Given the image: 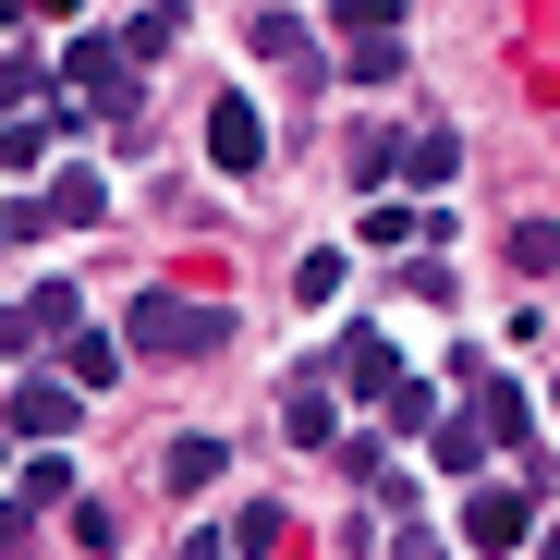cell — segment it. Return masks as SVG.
<instances>
[{
  "label": "cell",
  "instance_id": "obj_1",
  "mask_svg": "<svg viewBox=\"0 0 560 560\" xmlns=\"http://www.w3.org/2000/svg\"><path fill=\"white\" fill-rule=\"evenodd\" d=\"M135 73H147V61H135L122 37H98V25H85V37L49 61V85H61V110H73V122H122V110H135Z\"/></svg>",
  "mask_w": 560,
  "mask_h": 560
},
{
  "label": "cell",
  "instance_id": "obj_2",
  "mask_svg": "<svg viewBox=\"0 0 560 560\" xmlns=\"http://www.w3.org/2000/svg\"><path fill=\"white\" fill-rule=\"evenodd\" d=\"M220 341H232V317H220V305H183V293H135V305H122V353L196 365V353H220Z\"/></svg>",
  "mask_w": 560,
  "mask_h": 560
},
{
  "label": "cell",
  "instance_id": "obj_3",
  "mask_svg": "<svg viewBox=\"0 0 560 560\" xmlns=\"http://www.w3.org/2000/svg\"><path fill=\"white\" fill-rule=\"evenodd\" d=\"M0 427H13V439H73L85 427V390L73 378H25V390H0Z\"/></svg>",
  "mask_w": 560,
  "mask_h": 560
},
{
  "label": "cell",
  "instance_id": "obj_4",
  "mask_svg": "<svg viewBox=\"0 0 560 560\" xmlns=\"http://www.w3.org/2000/svg\"><path fill=\"white\" fill-rule=\"evenodd\" d=\"M208 159L244 183V171H268V122H256V98H244V85H220V98H208Z\"/></svg>",
  "mask_w": 560,
  "mask_h": 560
},
{
  "label": "cell",
  "instance_id": "obj_5",
  "mask_svg": "<svg viewBox=\"0 0 560 560\" xmlns=\"http://www.w3.org/2000/svg\"><path fill=\"white\" fill-rule=\"evenodd\" d=\"M280 439H293V451H341V402H329V378H293V390H280Z\"/></svg>",
  "mask_w": 560,
  "mask_h": 560
},
{
  "label": "cell",
  "instance_id": "obj_6",
  "mask_svg": "<svg viewBox=\"0 0 560 560\" xmlns=\"http://www.w3.org/2000/svg\"><path fill=\"white\" fill-rule=\"evenodd\" d=\"M524 524H536V512H524V488H476V500H463V548H476V560H500Z\"/></svg>",
  "mask_w": 560,
  "mask_h": 560
},
{
  "label": "cell",
  "instance_id": "obj_7",
  "mask_svg": "<svg viewBox=\"0 0 560 560\" xmlns=\"http://www.w3.org/2000/svg\"><path fill=\"white\" fill-rule=\"evenodd\" d=\"M220 463H232L220 439H159V488H171V500H208V488H220Z\"/></svg>",
  "mask_w": 560,
  "mask_h": 560
},
{
  "label": "cell",
  "instance_id": "obj_8",
  "mask_svg": "<svg viewBox=\"0 0 560 560\" xmlns=\"http://www.w3.org/2000/svg\"><path fill=\"white\" fill-rule=\"evenodd\" d=\"M49 220H61V232H98V220H110V183H98V171H61V183H49Z\"/></svg>",
  "mask_w": 560,
  "mask_h": 560
},
{
  "label": "cell",
  "instance_id": "obj_9",
  "mask_svg": "<svg viewBox=\"0 0 560 560\" xmlns=\"http://www.w3.org/2000/svg\"><path fill=\"white\" fill-rule=\"evenodd\" d=\"M61 378H73V390H110V378H122V341H98V329H61Z\"/></svg>",
  "mask_w": 560,
  "mask_h": 560
},
{
  "label": "cell",
  "instance_id": "obj_10",
  "mask_svg": "<svg viewBox=\"0 0 560 560\" xmlns=\"http://www.w3.org/2000/svg\"><path fill=\"white\" fill-rule=\"evenodd\" d=\"M488 451H500V439H488V415H476V402H463V415H439V463H451L463 488H476V463H488Z\"/></svg>",
  "mask_w": 560,
  "mask_h": 560
},
{
  "label": "cell",
  "instance_id": "obj_11",
  "mask_svg": "<svg viewBox=\"0 0 560 560\" xmlns=\"http://www.w3.org/2000/svg\"><path fill=\"white\" fill-rule=\"evenodd\" d=\"M256 61H280V73L305 85V73H317V37H305L293 13H256Z\"/></svg>",
  "mask_w": 560,
  "mask_h": 560
},
{
  "label": "cell",
  "instance_id": "obj_12",
  "mask_svg": "<svg viewBox=\"0 0 560 560\" xmlns=\"http://www.w3.org/2000/svg\"><path fill=\"white\" fill-rule=\"evenodd\" d=\"M232 548H244V560H280V548H293V524H280V500H244V524H232Z\"/></svg>",
  "mask_w": 560,
  "mask_h": 560
},
{
  "label": "cell",
  "instance_id": "obj_13",
  "mask_svg": "<svg viewBox=\"0 0 560 560\" xmlns=\"http://www.w3.org/2000/svg\"><path fill=\"white\" fill-rule=\"evenodd\" d=\"M0 171H49V122H25V110H0Z\"/></svg>",
  "mask_w": 560,
  "mask_h": 560
},
{
  "label": "cell",
  "instance_id": "obj_14",
  "mask_svg": "<svg viewBox=\"0 0 560 560\" xmlns=\"http://www.w3.org/2000/svg\"><path fill=\"white\" fill-rule=\"evenodd\" d=\"M171 37H183V0H147V13H135V25H122V49H135V61H159V49H171Z\"/></svg>",
  "mask_w": 560,
  "mask_h": 560
},
{
  "label": "cell",
  "instance_id": "obj_15",
  "mask_svg": "<svg viewBox=\"0 0 560 560\" xmlns=\"http://www.w3.org/2000/svg\"><path fill=\"white\" fill-rule=\"evenodd\" d=\"M390 171H402V135H378V122H365V135H353V183H365V196H378Z\"/></svg>",
  "mask_w": 560,
  "mask_h": 560
},
{
  "label": "cell",
  "instance_id": "obj_16",
  "mask_svg": "<svg viewBox=\"0 0 560 560\" xmlns=\"http://www.w3.org/2000/svg\"><path fill=\"white\" fill-rule=\"evenodd\" d=\"M512 268L548 280V268H560V232H548V220H512Z\"/></svg>",
  "mask_w": 560,
  "mask_h": 560
},
{
  "label": "cell",
  "instance_id": "obj_17",
  "mask_svg": "<svg viewBox=\"0 0 560 560\" xmlns=\"http://www.w3.org/2000/svg\"><path fill=\"white\" fill-rule=\"evenodd\" d=\"M25 317H37V329H49V341H61V329H85V305H73V280H49V293H37V305H25Z\"/></svg>",
  "mask_w": 560,
  "mask_h": 560
},
{
  "label": "cell",
  "instance_id": "obj_18",
  "mask_svg": "<svg viewBox=\"0 0 560 560\" xmlns=\"http://www.w3.org/2000/svg\"><path fill=\"white\" fill-rule=\"evenodd\" d=\"M378 402H390V427H439V402H427V390L402 378V365H390V390H378Z\"/></svg>",
  "mask_w": 560,
  "mask_h": 560
},
{
  "label": "cell",
  "instance_id": "obj_19",
  "mask_svg": "<svg viewBox=\"0 0 560 560\" xmlns=\"http://www.w3.org/2000/svg\"><path fill=\"white\" fill-rule=\"evenodd\" d=\"M451 159H463L451 135H415V147H402V171H415V183H451Z\"/></svg>",
  "mask_w": 560,
  "mask_h": 560
},
{
  "label": "cell",
  "instance_id": "obj_20",
  "mask_svg": "<svg viewBox=\"0 0 560 560\" xmlns=\"http://www.w3.org/2000/svg\"><path fill=\"white\" fill-rule=\"evenodd\" d=\"M37 85H49V61H0V110H25Z\"/></svg>",
  "mask_w": 560,
  "mask_h": 560
},
{
  "label": "cell",
  "instance_id": "obj_21",
  "mask_svg": "<svg viewBox=\"0 0 560 560\" xmlns=\"http://www.w3.org/2000/svg\"><path fill=\"white\" fill-rule=\"evenodd\" d=\"M25 341H37V317H25V305H0V353H25Z\"/></svg>",
  "mask_w": 560,
  "mask_h": 560
},
{
  "label": "cell",
  "instance_id": "obj_22",
  "mask_svg": "<svg viewBox=\"0 0 560 560\" xmlns=\"http://www.w3.org/2000/svg\"><path fill=\"white\" fill-rule=\"evenodd\" d=\"M0 548H25V500H0Z\"/></svg>",
  "mask_w": 560,
  "mask_h": 560
},
{
  "label": "cell",
  "instance_id": "obj_23",
  "mask_svg": "<svg viewBox=\"0 0 560 560\" xmlns=\"http://www.w3.org/2000/svg\"><path fill=\"white\" fill-rule=\"evenodd\" d=\"M402 560H439V536H402Z\"/></svg>",
  "mask_w": 560,
  "mask_h": 560
},
{
  "label": "cell",
  "instance_id": "obj_24",
  "mask_svg": "<svg viewBox=\"0 0 560 560\" xmlns=\"http://www.w3.org/2000/svg\"><path fill=\"white\" fill-rule=\"evenodd\" d=\"M536 560H560V524H548V536H536Z\"/></svg>",
  "mask_w": 560,
  "mask_h": 560
},
{
  "label": "cell",
  "instance_id": "obj_25",
  "mask_svg": "<svg viewBox=\"0 0 560 560\" xmlns=\"http://www.w3.org/2000/svg\"><path fill=\"white\" fill-rule=\"evenodd\" d=\"M13 13H37V0H0V25H13Z\"/></svg>",
  "mask_w": 560,
  "mask_h": 560
},
{
  "label": "cell",
  "instance_id": "obj_26",
  "mask_svg": "<svg viewBox=\"0 0 560 560\" xmlns=\"http://www.w3.org/2000/svg\"><path fill=\"white\" fill-rule=\"evenodd\" d=\"M37 13H73V0H37Z\"/></svg>",
  "mask_w": 560,
  "mask_h": 560
},
{
  "label": "cell",
  "instance_id": "obj_27",
  "mask_svg": "<svg viewBox=\"0 0 560 560\" xmlns=\"http://www.w3.org/2000/svg\"><path fill=\"white\" fill-rule=\"evenodd\" d=\"M548 402H560V378H548Z\"/></svg>",
  "mask_w": 560,
  "mask_h": 560
},
{
  "label": "cell",
  "instance_id": "obj_28",
  "mask_svg": "<svg viewBox=\"0 0 560 560\" xmlns=\"http://www.w3.org/2000/svg\"><path fill=\"white\" fill-rule=\"evenodd\" d=\"M0 244H13V232H0Z\"/></svg>",
  "mask_w": 560,
  "mask_h": 560
}]
</instances>
